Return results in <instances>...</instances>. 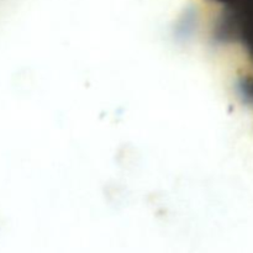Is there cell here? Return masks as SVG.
<instances>
[{
  "mask_svg": "<svg viewBox=\"0 0 253 253\" xmlns=\"http://www.w3.org/2000/svg\"><path fill=\"white\" fill-rule=\"evenodd\" d=\"M210 29L232 69L239 94L253 111V0H240L217 12Z\"/></svg>",
  "mask_w": 253,
  "mask_h": 253,
  "instance_id": "obj_1",
  "label": "cell"
}]
</instances>
